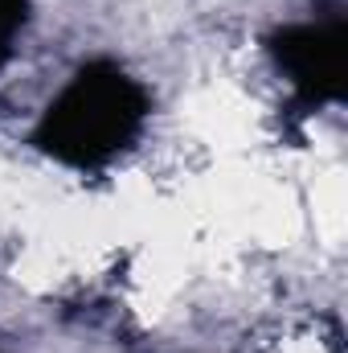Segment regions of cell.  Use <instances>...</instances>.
Instances as JSON below:
<instances>
[{"instance_id":"1","label":"cell","mask_w":348,"mask_h":353,"mask_svg":"<svg viewBox=\"0 0 348 353\" xmlns=\"http://www.w3.org/2000/svg\"><path fill=\"white\" fill-rule=\"evenodd\" d=\"M152 111L148 90L123 66L87 62L33 128V144L70 169H102L135 144Z\"/></svg>"},{"instance_id":"2","label":"cell","mask_w":348,"mask_h":353,"mask_svg":"<svg viewBox=\"0 0 348 353\" xmlns=\"http://www.w3.org/2000/svg\"><path fill=\"white\" fill-rule=\"evenodd\" d=\"M270 58L287 70L295 107L316 111L324 103L345 99L348 90V21L328 12L320 21L283 25L266 37Z\"/></svg>"},{"instance_id":"3","label":"cell","mask_w":348,"mask_h":353,"mask_svg":"<svg viewBox=\"0 0 348 353\" xmlns=\"http://www.w3.org/2000/svg\"><path fill=\"white\" fill-rule=\"evenodd\" d=\"M25 21H29V0H0V66L8 62L12 41L25 29Z\"/></svg>"}]
</instances>
